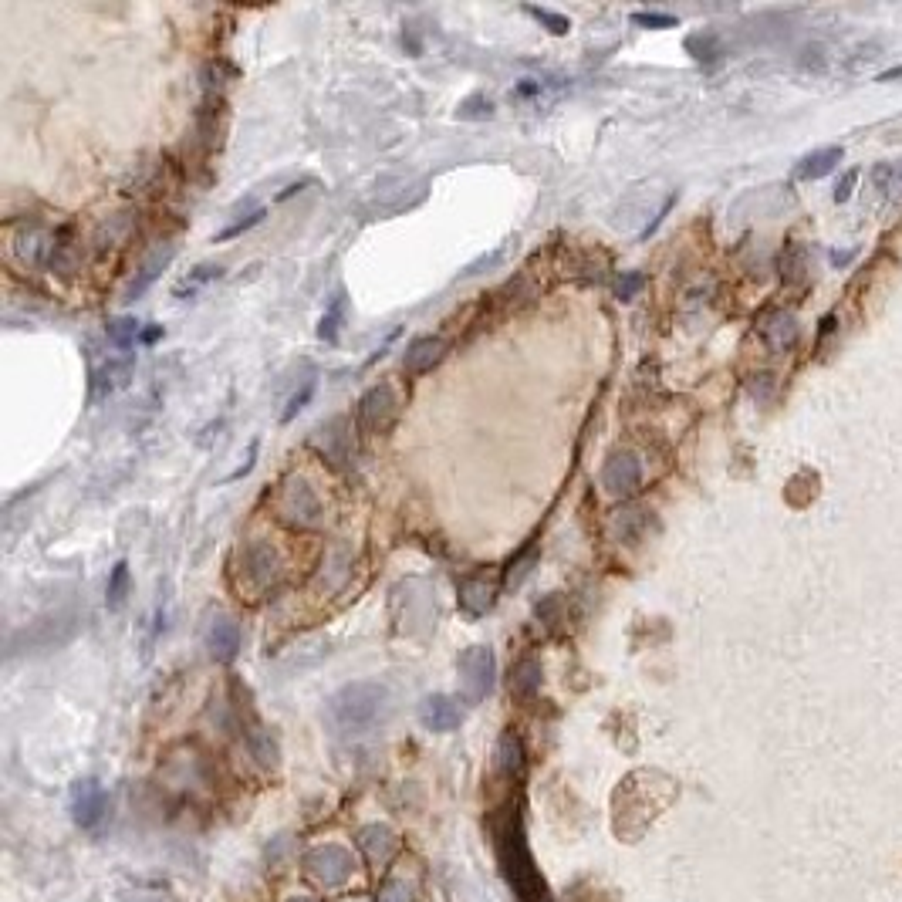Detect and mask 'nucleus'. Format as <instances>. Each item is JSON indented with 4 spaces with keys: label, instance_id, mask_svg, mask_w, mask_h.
<instances>
[{
    "label": "nucleus",
    "instance_id": "f257e3e1",
    "mask_svg": "<svg viewBox=\"0 0 902 902\" xmlns=\"http://www.w3.org/2000/svg\"><path fill=\"white\" fill-rule=\"evenodd\" d=\"M494 838H497L500 869H504L507 882H511V889L517 892V899L521 902H555L548 886H544L538 865L531 859L528 842H524V825L514 808H507L504 815L497 818Z\"/></svg>",
    "mask_w": 902,
    "mask_h": 902
},
{
    "label": "nucleus",
    "instance_id": "f03ea898",
    "mask_svg": "<svg viewBox=\"0 0 902 902\" xmlns=\"http://www.w3.org/2000/svg\"><path fill=\"white\" fill-rule=\"evenodd\" d=\"M392 710V693L382 683H348L328 700V720L338 734H365L375 730Z\"/></svg>",
    "mask_w": 902,
    "mask_h": 902
},
{
    "label": "nucleus",
    "instance_id": "7ed1b4c3",
    "mask_svg": "<svg viewBox=\"0 0 902 902\" xmlns=\"http://www.w3.org/2000/svg\"><path fill=\"white\" fill-rule=\"evenodd\" d=\"M274 511H278V517L288 528L294 531H311L321 524V500L315 494V487L308 484L305 477H288L278 490V497H274Z\"/></svg>",
    "mask_w": 902,
    "mask_h": 902
},
{
    "label": "nucleus",
    "instance_id": "20e7f679",
    "mask_svg": "<svg viewBox=\"0 0 902 902\" xmlns=\"http://www.w3.org/2000/svg\"><path fill=\"white\" fill-rule=\"evenodd\" d=\"M460 686L470 703H480L494 686V653L487 646H470L460 656Z\"/></svg>",
    "mask_w": 902,
    "mask_h": 902
},
{
    "label": "nucleus",
    "instance_id": "39448f33",
    "mask_svg": "<svg viewBox=\"0 0 902 902\" xmlns=\"http://www.w3.org/2000/svg\"><path fill=\"white\" fill-rule=\"evenodd\" d=\"M602 487L612 497H632L642 487V460L632 450H615L602 467Z\"/></svg>",
    "mask_w": 902,
    "mask_h": 902
},
{
    "label": "nucleus",
    "instance_id": "423d86ee",
    "mask_svg": "<svg viewBox=\"0 0 902 902\" xmlns=\"http://www.w3.org/2000/svg\"><path fill=\"white\" fill-rule=\"evenodd\" d=\"M355 416H359V426L365 433H386L392 426V419H396V396H392V386H386V382H382V386H372L359 399Z\"/></svg>",
    "mask_w": 902,
    "mask_h": 902
},
{
    "label": "nucleus",
    "instance_id": "0eeeda50",
    "mask_svg": "<svg viewBox=\"0 0 902 902\" xmlns=\"http://www.w3.org/2000/svg\"><path fill=\"white\" fill-rule=\"evenodd\" d=\"M308 872L315 875L318 882H325V886H342V882L348 879V875L355 872V859L352 852L342 845H321L315 848V852L308 855Z\"/></svg>",
    "mask_w": 902,
    "mask_h": 902
},
{
    "label": "nucleus",
    "instance_id": "6e6552de",
    "mask_svg": "<svg viewBox=\"0 0 902 902\" xmlns=\"http://www.w3.org/2000/svg\"><path fill=\"white\" fill-rule=\"evenodd\" d=\"M240 555H244V578H247L250 588L264 592V588H271L274 582H278L281 565H278V555H274V548L267 541H250Z\"/></svg>",
    "mask_w": 902,
    "mask_h": 902
},
{
    "label": "nucleus",
    "instance_id": "1a4fd4ad",
    "mask_svg": "<svg viewBox=\"0 0 902 902\" xmlns=\"http://www.w3.org/2000/svg\"><path fill=\"white\" fill-rule=\"evenodd\" d=\"M105 805H109V794L102 791V784L95 778H85L71 788V815H75L78 825H98V818L105 815Z\"/></svg>",
    "mask_w": 902,
    "mask_h": 902
},
{
    "label": "nucleus",
    "instance_id": "9d476101",
    "mask_svg": "<svg viewBox=\"0 0 902 902\" xmlns=\"http://www.w3.org/2000/svg\"><path fill=\"white\" fill-rule=\"evenodd\" d=\"M419 720H423V727L433 730V734H450V730L460 727L463 710H460V703L453 700V696L436 693V696H426V700L419 703Z\"/></svg>",
    "mask_w": 902,
    "mask_h": 902
},
{
    "label": "nucleus",
    "instance_id": "9b49d317",
    "mask_svg": "<svg viewBox=\"0 0 902 902\" xmlns=\"http://www.w3.org/2000/svg\"><path fill=\"white\" fill-rule=\"evenodd\" d=\"M207 649L217 663H234L240 653V625L234 619H227V615L213 619L207 629Z\"/></svg>",
    "mask_w": 902,
    "mask_h": 902
},
{
    "label": "nucleus",
    "instance_id": "f8f14e48",
    "mask_svg": "<svg viewBox=\"0 0 902 902\" xmlns=\"http://www.w3.org/2000/svg\"><path fill=\"white\" fill-rule=\"evenodd\" d=\"M443 352H446L443 338H433V335L413 338V342H409V348H406V355H403L406 375H426L436 362L443 359Z\"/></svg>",
    "mask_w": 902,
    "mask_h": 902
},
{
    "label": "nucleus",
    "instance_id": "ddd939ff",
    "mask_svg": "<svg viewBox=\"0 0 902 902\" xmlns=\"http://www.w3.org/2000/svg\"><path fill=\"white\" fill-rule=\"evenodd\" d=\"M761 335L774 352H788L798 342V321L788 311H767L761 318Z\"/></svg>",
    "mask_w": 902,
    "mask_h": 902
},
{
    "label": "nucleus",
    "instance_id": "4468645a",
    "mask_svg": "<svg viewBox=\"0 0 902 902\" xmlns=\"http://www.w3.org/2000/svg\"><path fill=\"white\" fill-rule=\"evenodd\" d=\"M494 595L497 585L487 582V575H473L460 585V609L467 615H484L494 605Z\"/></svg>",
    "mask_w": 902,
    "mask_h": 902
},
{
    "label": "nucleus",
    "instance_id": "2eb2a0df",
    "mask_svg": "<svg viewBox=\"0 0 902 902\" xmlns=\"http://www.w3.org/2000/svg\"><path fill=\"white\" fill-rule=\"evenodd\" d=\"M359 845L365 848V852H369V859L375 865H386L392 855H396L399 838L392 835L386 825H372V828H365V832L359 835Z\"/></svg>",
    "mask_w": 902,
    "mask_h": 902
},
{
    "label": "nucleus",
    "instance_id": "dca6fc26",
    "mask_svg": "<svg viewBox=\"0 0 902 902\" xmlns=\"http://www.w3.org/2000/svg\"><path fill=\"white\" fill-rule=\"evenodd\" d=\"M497 767H500V774H504V778H511V781H517L524 774V744H521V737H517V734H504V737H500V744H497Z\"/></svg>",
    "mask_w": 902,
    "mask_h": 902
},
{
    "label": "nucleus",
    "instance_id": "f3484780",
    "mask_svg": "<svg viewBox=\"0 0 902 902\" xmlns=\"http://www.w3.org/2000/svg\"><path fill=\"white\" fill-rule=\"evenodd\" d=\"M838 159H842V146H828V149H818V153H811V156H805L798 163V169H794V176H798V180H818V176H825V173H832L835 169V163Z\"/></svg>",
    "mask_w": 902,
    "mask_h": 902
},
{
    "label": "nucleus",
    "instance_id": "a211bd4d",
    "mask_svg": "<svg viewBox=\"0 0 902 902\" xmlns=\"http://www.w3.org/2000/svg\"><path fill=\"white\" fill-rule=\"evenodd\" d=\"M511 690L517 696H524V700L541 690V663H538V659H521V663L514 666Z\"/></svg>",
    "mask_w": 902,
    "mask_h": 902
},
{
    "label": "nucleus",
    "instance_id": "6ab92c4d",
    "mask_svg": "<svg viewBox=\"0 0 902 902\" xmlns=\"http://www.w3.org/2000/svg\"><path fill=\"white\" fill-rule=\"evenodd\" d=\"M342 430H345V419H332V423L321 426L315 436V443L321 446V453H325L328 460H345L342 446L348 443V433H342Z\"/></svg>",
    "mask_w": 902,
    "mask_h": 902
},
{
    "label": "nucleus",
    "instance_id": "aec40b11",
    "mask_svg": "<svg viewBox=\"0 0 902 902\" xmlns=\"http://www.w3.org/2000/svg\"><path fill=\"white\" fill-rule=\"evenodd\" d=\"M169 257H173V247H166V250H156L153 257H149L146 261V267H142V274L136 281H132V288H129V301H136L142 291L149 288V284H153L156 278H159V271H163V267L169 264Z\"/></svg>",
    "mask_w": 902,
    "mask_h": 902
},
{
    "label": "nucleus",
    "instance_id": "412c9836",
    "mask_svg": "<svg viewBox=\"0 0 902 902\" xmlns=\"http://www.w3.org/2000/svg\"><path fill=\"white\" fill-rule=\"evenodd\" d=\"M379 902H416V879L413 875H392L379 892Z\"/></svg>",
    "mask_w": 902,
    "mask_h": 902
},
{
    "label": "nucleus",
    "instance_id": "4be33fe9",
    "mask_svg": "<svg viewBox=\"0 0 902 902\" xmlns=\"http://www.w3.org/2000/svg\"><path fill=\"white\" fill-rule=\"evenodd\" d=\"M125 592H129V565H125V561H115V568L109 571V588H105L109 609H119L125 602Z\"/></svg>",
    "mask_w": 902,
    "mask_h": 902
},
{
    "label": "nucleus",
    "instance_id": "5701e85b",
    "mask_svg": "<svg viewBox=\"0 0 902 902\" xmlns=\"http://www.w3.org/2000/svg\"><path fill=\"white\" fill-rule=\"evenodd\" d=\"M139 338V321L136 318H115L109 321V342L115 348H132V342Z\"/></svg>",
    "mask_w": 902,
    "mask_h": 902
},
{
    "label": "nucleus",
    "instance_id": "b1692460",
    "mask_svg": "<svg viewBox=\"0 0 902 902\" xmlns=\"http://www.w3.org/2000/svg\"><path fill=\"white\" fill-rule=\"evenodd\" d=\"M217 278H223V267H196V271L190 274V278H186L180 288H176V298H186V294H196L203 288V284H210V281H217Z\"/></svg>",
    "mask_w": 902,
    "mask_h": 902
},
{
    "label": "nucleus",
    "instance_id": "393cba45",
    "mask_svg": "<svg viewBox=\"0 0 902 902\" xmlns=\"http://www.w3.org/2000/svg\"><path fill=\"white\" fill-rule=\"evenodd\" d=\"M872 183L879 186L882 193L902 190V169H899V163H879V166L872 169Z\"/></svg>",
    "mask_w": 902,
    "mask_h": 902
},
{
    "label": "nucleus",
    "instance_id": "a878e982",
    "mask_svg": "<svg viewBox=\"0 0 902 902\" xmlns=\"http://www.w3.org/2000/svg\"><path fill=\"white\" fill-rule=\"evenodd\" d=\"M642 288H646V274H639V271H622L619 278H615V298L619 301H632Z\"/></svg>",
    "mask_w": 902,
    "mask_h": 902
},
{
    "label": "nucleus",
    "instance_id": "bb28decb",
    "mask_svg": "<svg viewBox=\"0 0 902 902\" xmlns=\"http://www.w3.org/2000/svg\"><path fill=\"white\" fill-rule=\"evenodd\" d=\"M524 11H528V14L534 17V21H541L551 34H568V31H571V21H568V17H561V14H555V11H548V7H524Z\"/></svg>",
    "mask_w": 902,
    "mask_h": 902
},
{
    "label": "nucleus",
    "instance_id": "cd10ccee",
    "mask_svg": "<svg viewBox=\"0 0 902 902\" xmlns=\"http://www.w3.org/2000/svg\"><path fill=\"white\" fill-rule=\"evenodd\" d=\"M686 48L693 51V58H700V61H713L720 55V48H717V38H713L710 31H703V34H693V38H686Z\"/></svg>",
    "mask_w": 902,
    "mask_h": 902
},
{
    "label": "nucleus",
    "instance_id": "c85d7f7f",
    "mask_svg": "<svg viewBox=\"0 0 902 902\" xmlns=\"http://www.w3.org/2000/svg\"><path fill=\"white\" fill-rule=\"evenodd\" d=\"M781 271H784V278H801V274H805V247L801 244H791L788 250H784V257H781Z\"/></svg>",
    "mask_w": 902,
    "mask_h": 902
},
{
    "label": "nucleus",
    "instance_id": "c756f323",
    "mask_svg": "<svg viewBox=\"0 0 902 902\" xmlns=\"http://www.w3.org/2000/svg\"><path fill=\"white\" fill-rule=\"evenodd\" d=\"M338 321H342V294H338V301L325 311V318H321V325H318V335L325 338V342H338V328H342Z\"/></svg>",
    "mask_w": 902,
    "mask_h": 902
},
{
    "label": "nucleus",
    "instance_id": "7c9ffc66",
    "mask_svg": "<svg viewBox=\"0 0 902 902\" xmlns=\"http://www.w3.org/2000/svg\"><path fill=\"white\" fill-rule=\"evenodd\" d=\"M264 220V210H254V213H247L244 220H237V223H230L227 230H220L217 237H213V244H223V240H234V237H240V234H247L250 227H257V223Z\"/></svg>",
    "mask_w": 902,
    "mask_h": 902
},
{
    "label": "nucleus",
    "instance_id": "2f4dec72",
    "mask_svg": "<svg viewBox=\"0 0 902 902\" xmlns=\"http://www.w3.org/2000/svg\"><path fill=\"white\" fill-rule=\"evenodd\" d=\"M632 24H639V28H676V17L656 14V11H636L632 14Z\"/></svg>",
    "mask_w": 902,
    "mask_h": 902
},
{
    "label": "nucleus",
    "instance_id": "473e14b6",
    "mask_svg": "<svg viewBox=\"0 0 902 902\" xmlns=\"http://www.w3.org/2000/svg\"><path fill=\"white\" fill-rule=\"evenodd\" d=\"M538 619L544 625H558L565 615H561V598L558 595H548L544 602H538Z\"/></svg>",
    "mask_w": 902,
    "mask_h": 902
},
{
    "label": "nucleus",
    "instance_id": "72a5a7b5",
    "mask_svg": "<svg viewBox=\"0 0 902 902\" xmlns=\"http://www.w3.org/2000/svg\"><path fill=\"white\" fill-rule=\"evenodd\" d=\"M311 392H315V382H308V386L301 389V392H294V396H291V403H288V409H284V416H281V423H291V419L298 416L301 409H305V403L311 399Z\"/></svg>",
    "mask_w": 902,
    "mask_h": 902
},
{
    "label": "nucleus",
    "instance_id": "f704fd0d",
    "mask_svg": "<svg viewBox=\"0 0 902 902\" xmlns=\"http://www.w3.org/2000/svg\"><path fill=\"white\" fill-rule=\"evenodd\" d=\"M122 902H166L163 896H153V892H125Z\"/></svg>",
    "mask_w": 902,
    "mask_h": 902
},
{
    "label": "nucleus",
    "instance_id": "c9c22d12",
    "mask_svg": "<svg viewBox=\"0 0 902 902\" xmlns=\"http://www.w3.org/2000/svg\"><path fill=\"white\" fill-rule=\"evenodd\" d=\"M852 183H855V169H852V173H848V176H845V180H842V183H838V193H835V200H838V203H842V200H845V196H848V193H852Z\"/></svg>",
    "mask_w": 902,
    "mask_h": 902
},
{
    "label": "nucleus",
    "instance_id": "e433bc0d",
    "mask_svg": "<svg viewBox=\"0 0 902 902\" xmlns=\"http://www.w3.org/2000/svg\"><path fill=\"white\" fill-rule=\"evenodd\" d=\"M159 335H163V328H159V325H156V328H146V332H142V342L149 345V342H156Z\"/></svg>",
    "mask_w": 902,
    "mask_h": 902
},
{
    "label": "nucleus",
    "instance_id": "4c0bfd02",
    "mask_svg": "<svg viewBox=\"0 0 902 902\" xmlns=\"http://www.w3.org/2000/svg\"><path fill=\"white\" fill-rule=\"evenodd\" d=\"M892 78H902V68H892L886 75H879V82H892Z\"/></svg>",
    "mask_w": 902,
    "mask_h": 902
},
{
    "label": "nucleus",
    "instance_id": "58836bf2",
    "mask_svg": "<svg viewBox=\"0 0 902 902\" xmlns=\"http://www.w3.org/2000/svg\"><path fill=\"white\" fill-rule=\"evenodd\" d=\"M288 902H311V899H288Z\"/></svg>",
    "mask_w": 902,
    "mask_h": 902
}]
</instances>
